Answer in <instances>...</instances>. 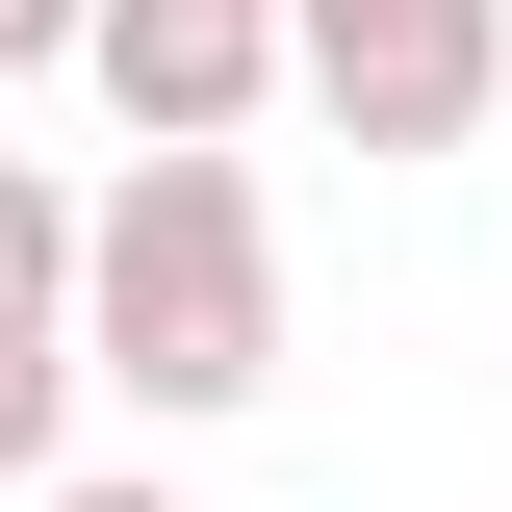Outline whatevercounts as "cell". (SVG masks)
<instances>
[{
    "instance_id": "4",
    "label": "cell",
    "mask_w": 512,
    "mask_h": 512,
    "mask_svg": "<svg viewBox=\"0 0 512 512\" xmlns=\"http://www.w3.org/2000/svg\"><path fill=\"white\" fill-rule=\"evenodd\" d=\"M0 333H77V205L0 154Z\"/></svg>"
},
{
    "instance_id": "3",
    "label": "cell",
    "mask_w": 512,
    "mask_h": 512,
    "mask_svg": "<svg viewBox=\"0 0 512 512\" xmlns=\"http://www.w3.org/2000/svg\"><path fill=\"white\" fill-rule=\"evenodd\" d=\"M77 77L128 103V154H231V128L282 103V0H103Z\"/></svg>"
},
{
    "instance_id": "6",
    "label": "cell",
    "mask_w": 512,
    "mask_h": 512,
    "mask_svg": "<svg viewBox=\"0 0 512 512\" xmlns=\"http://www.w3.org/2000/svg\"><path fill=\"white\" fill-rule=\"evenodd\" d=\"M77 26H103V0H0V77H52V52H77Z\"/></svg>"
},
{
    "instance_id": "1",
    "label": "cell",
    "mask_w": 512,
    "mask_h": 512,
    "mask_svg": "<svg viewBox=\"0 0 512 512\" xmlns=\"http://www.w3.org/2000/svg\"><path fill=\"white\" fill-rule=\"evenodd\" d=\"M77 384H128L154 436L282 384V231H256V154H128L77 205Z\"/></svg>"
},
{
    "instance_id": "7",
    "label": "cell",
    "mask_w": 512,
    "mask_h": 512,
    "mask_svg": "<svg viewBox=\"0 0 512 512\" xmlns=\"http://www.w3.org/2000/svg\"><path fill=\"white\" fill-rule=\"evenodd\" d=\"M26 512H180V487H26Z\"/></svg>"
},
{
    "instance_id": "2",
    "label": "cell",
    "mask_w": 512,
    "mask_h": 512,
    "mask_svg": "<svg viewBox=\"0 0 512 512\" xmlns=\"http://www.w3.org/2000/svg\"><path fill=\"white\" fill-rule=\"evenodd\" d=\"M282 77H308L359 154H461L512 103V0H282Z\"/></svg>"
},
{
    "instance_id": "5",
    "label": "cell",
    "mask_w": 512,
    "mask_h": 512,
    "mask_svg": "<svg viewBox=\"0 0 512 512\" xmlns=\"http://www.w3.org/2000/svg\"><path fill=\"white\" fill-rule=\"evenodd\" d=\"M52 436H77V333H0V487H77Z\"/></svg>"
}]
</instances>
